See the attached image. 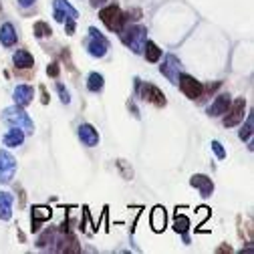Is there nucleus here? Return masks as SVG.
Masks as SVG:
<instances>
[{
	"label": "nucleus",
	"instance_id": "obj_1",
	"mask_svg": "<svg viewBox=\"0 0 254 254\" xmlns=\"http://www.w3.org/2000/svg\"><path fill=\"white\" fill-rule=\"evenodd\" d=\"M2 121H6L10 127H20L24 133H35V123L30 121L28 113L22 109V105H12L2 111Z\"/></svg>",
	"mask_w": 254,
	"mask_h": 254
},
{
	"label": "nucleus",
	"instance_id": "obj_2",
	"mask_svg": "<svg viewBox=\"0 0 254 254\" xmlns=\"http://www.w3.org/2000/svg\"><path fill=\"white\" fill-rule=\"evenodd\" d=\"M121 41L129 47L133 53H141L143 51V43L147 41V28L143 24H135L121 30Z\"/></svg>",
	"mask_w": 254,
	"mask_h": 254
},
{
	"label": "nucleus",
	"instance_id": "obj_3",
	"mask_svg": "<svg viewBox=\"0 0 254 254\" xmlns=\"http://www.w3.org/2000/svg\"><path fill=\"white\" fill-rule=\"evenodd\" d=\"M85 47H87V51H89L91 57L101 59V57H105V53L109 51V41H107L95 26H91V28H89V39H87Z\"/></svg>",
	"mask_w": 254,
	"mask_h": 254
},
{
	"label": "nucleus",
	"instance_id": "obj_4",
	"mask_svg": "<svg viewBox=\"0 0 254 254\" xmlns=\"http://www.w3.org/2000/svg\"><path fill=\"white\" fill-rule=\"evenodd\" d=\"M99 18L103 20V24L109 28V30H113V33H121L123 30V24H125V14L119 10V6H115V4H111V6H107V8H103L101 12H99Z\"/></svg>",
	"mask_w": 254,
	"mask_h": 254
},
{
	"label": "nucleus",
	"instance_id": "obj_5",
	"mask_svg": "<svg viewBox=\"0 0 254 254\" xmlns=\"http://www.w3.org/2000/svg\"><path fill=\"white\" fill-rule=\"evenodd\" d=\"M178 85H180L182 93L186 95L188 99H200L202 95H204V85H202L200 81H196L192 75H186V73L180 75Z\"/></svg>",
	"mask_w": 254,
	"mask_h": 254
},
{
	"label": "nucleus",
	"instance_id": "obj_6",
	"mask_svg": "<svg viewBox=\"0 0 254 254\" xmlns=\"http://www.w3.org/2000/svg\"><path fill=\"white\" fill-rule=\"evenodd\" d=\"M137 83V91H139V95H141V99H145L147 103H153L155 107H164L166 105V95L157 89L155 85H151V83H139V81H135Z\"/></svg>",
	"mask_w": 254,
	"mask_h": 254
},
{
	"label": "nucleus",
	"instance_id": "obj_7",
	"mask_svg": "<svg viewBox=\"0 0 254 254\" xmlns=\"http://www.w3.org/2000/svg\"><path fill=\"white\" fill-rule=\"evenodd\" d=\"M16 174V160H14V155L6 149L0 151V184H8L12 182Z\"/></svg>",
	"mask_w": 254,
	"mask_h": 254
},
{
	"label": "nucleus",
	"instance_id": "obj_8",
	"mask_svg": "<svg viewBox=\"0 0 254 254\" xmlns=\"http://www.w3.org/2000/svg\"><path fill=\"white\" fill-rule=\"evenodd\" d=\"M53 16L59 22H75L79 18V12L67 0H53Z\"/></svg>",
	"mask_w": 254,
	"mask_h": 254
},
{
	"label": "nucleus",
	"instance_id": "obj_9",
	"mask_svg": "<svg viewBox=\"0 0 254 254\" xmlns=\"http://www.w3.org/2000/svg\"><path fill=\"white\" fill-rule=\"evenodd\" d=\"M244 111H246V99L244 97H238L232 105H228L226 109V117H224V127H234L238 125L242 119H244Z\"/></svg>",
	"mask_w": 254,
	"mask_h": 254
},
{
	"label": "nucleus",
	"instance_id": "obj_10",
	"mask_svg": "<svg viewBox=\"0 0 254 254\" xmlns=\"http://www.w3.org/2000/svg\"><path fill=\"white\" fill-rule=\"evenodd\" d=\"M180 69H182V63H180V59H178V57H174V55H168L160 71H162V75H164V77H166L170 83L178 85V79H180Z\"/></svg>",
	"mask_w": 254,
	"mask_h": 254
},
{
	"label": "nucleus",
	"instance_id": "obj_11",
	"mask_svg": "<svg viewBox=\"0 0 254 254\" xmlns=\"http://www.w3.org/2000/svg\"><path fill=\"white\" fill-rule=\"evenodd\" d=\"M51 216H53V210L49 206H35L33 208V218H30V230L39 232L41 224L47 222V220H51Z\"/></svg>",
	"mask_w": 254,
	"mask_h": 254
},
{
	"label": "nucleus",
	"instance_id": "obj_12",
	"mask_svg": "<svg viewBox=\"0 0 254 254\" xmlns=\"http://www.w3.org/2000/svg\"><path fill=\"white\" fill-rule=\"evenodd\" d=\"M79 139L87 147H95L99 143V131L95 129L91 123H83V125H79Z\"/></svg>",
	"mask_w": 254,
	"mask_h": 254
},
{
	"label": "nucleus",
	"instance_id": "obj_13",
	"mask_svg": "<svg viewBox=\"0 0 254 254\" xmlns=\"http://www.w3.org/2000/svg\"><path fill=\"white\" fill-rule=\"evenodd\" d=\"M228 105H230V95H228V93H222V95H218V97L214 99V103L206 109V113H208L210 117H220V115L226 113Z\"/></svg>",
	"mask_w": 254,
	"mask_h": 254
},
{
	"label": "nucleus",
	"instance_id": "obj_14",
	"mask_svg": "<svg viewBox=\"0 0 254 254\" xmlns=\"http://www.w3.org/2000/svg\"><path fill=\"white\" fill-rule=\"evenodd\" d=\"M190 184H192L194 188H198V190H200L202 198H208V196H212V192H214V182H212L208 176L196 174V176H192V180H190Z\"/></svg>",
	"mask_w": 254,
	"mask_h": 254
},
{
	"label": "nucleus",
	"instance_id": "obj_15",
	"mask_svg": "<svg viewBox=\"0 0 254 254\" xmlns=\"http://www.w3.org/2000/svg\"><path fill=\"white\" fill-rule=\"evenodd\" d=\"M149 222H151V228H153L155 232H162V230H166V222H168L166 208H162V206H155V208H153V212H151Z\"/></svg>",
	"mask_w": 254,
	"mask_h": 254
},
{
	"label": "nucleus",
	"instance_id": "obj_16",
	"mask_svg": "<svg viewBox=\"0 0 254 254\" xmlns=\"http://www.w3.org/2000/svg\"><path fill=\"white\" fill-rule=\"evenodd\" d=\"M33 97H35V89L30 87V85H18L16 89H14V101H16V105H28L30 101H33Z\"/></svg>",
	"mask_w": 254,
	"mask_h": 254
},
{
	"label": "nucleus",
	"instance_id": "obj_17",
	"mask_svg": "<svg viewBox=\"0 0 254 254\" xmlns=\"http://www.w3.org/2000/svg\"><path fill=\"white\" fill-rule=\"evenodd\" d=\"M16 41H18L16 28L10 22H4L2 26H0V43H2V47H12Z\"/></svg>",
	"mask_w": 254,
	"mask_h": 254
},
{
	"label": "nucleus",
	"instance_id": "obj_18",
	"mask_svg": "<svg viewBox=\"0 0 254 254\" xmlns=\"http://www.w3.org/2000/svg\"><path fill=\"white\" fill-rule=\"evenodd\" d=\"M12 194L10 192H0V220H10L12 218Z\"/></svg>",
	"mask_w": 254,
	"mask_h": 254
},
{
	"label": "nucleus",
	"instance_id": "obj_19",
	"mask_svg": "<svg viewBox=\"0 0 254 254\" xmlns=\"http://www.w3.org/2000/svg\"><path fill=\"white\" fill-rule=\"evenodd\" d=\"M12 61H14L16 69H30L35 65V59H33V55H30L28 51H16Z\"/></svg>",
	"mask_w": 254,
	"mask_h": 254
},
{
	"label": "nucleus",
	"instance_id": "obj_20",
	"mask_svg": "<svg viewBox=\"0 0 254 254\" xmlns=\"http://www.w3.org/2000/svg\"><path fill=\"white\" fill-rule=\"evenodd\" d=\"M22 141H24V131L20 127H10V131L4 135V143L8 147H18Z\"/></svg>",
	"mask_w": 254,
	"mask_h": 254
},
{
	"label": "nucleus",
	"instance_id": "obj_21",
	"mask_svg": "<svg viewBox=\"0 0 254 254\" xmlns=\"http://www.w3.org/2000/svg\"><path fill=\"white\" fill-rule=\"evenodd\" d=\"M143 51H145V59L149 63H157V61L162 59V49L157 47L153 41H145L143 43Z\"/></svg>",
	"mask_w": 254,
	"mask_h": 254
},
{
	"label": "nucleus",
	"instance_id": "obj_22",
	"mask_svg": "<svg viewBox=\"0 0 254 254\" xmlns=\"http://www.w3.org/2000/svg\"><path fill=\"white\" fill-rule=\"evenodd\" d=\"M103 85H105L103 75H99V73H91L89 75V79H87V89L89 91L99 93V91H103Z\"/></svg>",
	"mask_w": 254,
	"mask_h": 254
},
{
	"label": "nucleus",
	"instance_id": "obj_23",
	"mask_svg": "<svg viewBox=\"0 0 254 254\" xmlns=\"http://www.w3.org/2000/svg\"><path fill=\"white\" fill-rule=\"evenodd\" d=\"M33 33H35L37 39H49V37L53 35V28H51L47 22L39 20V22H35V26H33Z\"/></svg>",
	"mask_w": 254,
	"mask_h": 254
},
{
	"label": "nucleus",
	"instance_id": "obj_24",
	"mask_svg": "<svg viewBox=\"0 0 254 254\" xmlns=\"http://www.w3.org/2000/svg\"><path fill=\"white\" fill-rule=\"evenodd\" d=\"M188 228H190V220H188V216H184V214H176V220H174V230H176L178 234H186V232H188Z\"/></svg>",
	"mask_w": 254,
	"mask_h": 254
},
{
	"label": "nucleus",
	"instance_id": "obj_25",
	"mask_svg": "<svg viewBox=\"0 0 254 254\" xmlns=\"http://www.w3.org/2000/svg\"><path fill=\"white\" fill-rule=\"evenodd\" d=\"M49 242H57V244H59V240H57V232H55L53 228H47V230L41 234V238L37 240L39 248H47V246H49Z\"/></svg>",
	"mask_w": 254,
	"mask_h": 254
},
{
	"label": "nucleus",
	"instance_id": "obj_26",
	"mask_svg": "<svg viewBox=\"0 0 254 254\" xmlns=\"http://www.w3.org/2000/svg\"><path fill=\"white\" fill-rule=\"evenodd\" d=\"M252 129H254V117H252V113L246 117V125L242 127V129H240V139L242 141H248L250 139V135H252Z\"/></svg>",
	"mask_w": 254,
	"mask_h": 254
},
{
	"label": "nucleus",
	"instance_id": "obj_27",
	"mask_svg": "<svg viewBox=\"0 0 254 254\" xmlns=\"http://www.w3.org/2000/svg\"><path fill=\"white\" fill-rule=\"evenodd\" d=\"M63 246L61 250H65V252H81V246H79V240L73 236V234H69L65 240H63Z\"/></svg>",
	"mask_w": 254,
	"mask_h": 254
},
{
	"label": "nucleus",
	"instance_id": "obj_28",
	"mask_svg": "<svg viewBox=\"0 0 254 254\" xmlns=\"http://www.w3.org/2000/svg\"><path fill=\"white\" fill-rule=\"evenodd\" d=\"M57 91H59V97H61V101L63 103H71V95H69V91L65 89V85H57Z\"/></svg>",
	"mask_w": 254,
	"mask_h": 254
},
{
	"label": "nucleus",
	"instance_id": "obj_29",
	"mask_svg": "<svg viewBox=\"0 0 254 254\" xmlns=\"http://www.w3.org/2000/svg\"><path fill=\"white\" fill-rule=\"evenodd\" d=\"M212 149L218 155V160H224V157H226V151H224V147H222L220 141H212Z\"/></svg>",
	"mask_w": 254,
	"mask_h": 254
},
{
	"label": "nucleus",
	"instance_id": "obj_30",
	"mask_svg": "<svg viewBox=\"0 0 254 254\" xmlns=\"http://www.w3.org/2000/svg\"><path fill=\"white\" fill-rule=\"evenodd\" d=\"M47 73H49V77H59V73H61L59 63H51V65L47 67Z\"/></svg>",
	"mask_w": 254,
	"mask_h": 254
},
{
	"label": "nucleus",
	"instance_id": "obj_31",
	"mask_svg": "<svg viewBox=\"0 0 254 254\" xmlns=\"http://www.w3.org/2000/svg\"><path fill=\"white\" fill-rule=\"evenodd\" d=\"M119 168L123 170V178H125V180H131L133 172H129V170H127V168H125V162H119Z\"/></svg>",
	"mask_w": 254,
	"mask_h": 254
},
{
	"label": "nucleus",
	"instance_id": "obj_32",
	"mask_svg": "<svg viewBox=\"0 0 254 254\" xmlns=\"http://www.w3.org/2000/svg\"><path fill=\"white\" fill-rule=\"evenodd\" d=\"M37 2V0H18V4L22 6V8H28V6H33Z\"/></svg>",
	"mask_w": 254,
	"mask_h": 254
},
{
	"label": "nucleus",
	"instance_id": "obj_33",
	"mask_svg": "<svg viewBox=\"0 0 254 254\" xmlns=\"http://www.w3.org/2000/svg\"><path fill=\"white\" fill-rule=\"evenodd\" d=\"M41 101L47 105L49 103V93H47V89L45 87H41Z\"/></svg>",
	"mask_w": 254,
	"mask_h": 254
},
{
	"label": "nucleus",
	"instance_id": "obj_34",
	"mask_svg": "<svg viewBox=\"0 0 254 254\" xmlns=\"http://www.w3.org/2000/svg\"><path fill=\"white\" fill-rule=\"evenodd\" d=\"M65 30H67V35H73L75 33V22H65Z\"/></svg>",
	"mask_w": 254,
	"mask_h": 254
},
{
	"label": "nucleus",
	"instance_id": "obj_35",
	"mask_svg": "<svg viewBox=\"0 0 254 254\" xmlns=\"http://www.w3.org/2000/svg\"><path fill=\"white\" fill-rule=\"evenodd\" d=\"M107 2V0H91V6L93 8H99V6H103Z\"/></svg>",
	"mask_w": 254,
	"mask_h": 254
},
{
	"label": "nucleus",
	"instance_id": "obj_36",
	"mask_svg": "<svg viewBox=\"0 0 254 254\" xmlns=\"http://www.w3.org/2000/svg\"><path fill=\"white\" fill-rule=\"evenodd\" d=\"M0 8H2V4H0Z\"/></svg>",
	"mask_w": 254,
	"mask_h": 254
}]
</instances>
